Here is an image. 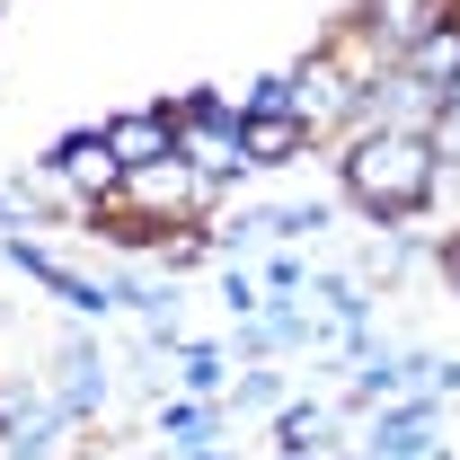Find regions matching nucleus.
Here are the masks:
<instances>
[{
    "label": "nucleus",
    "instance_id": "423d86ee",
    "mask_svg": "<svg viewBox=\"0 0 460 460\" xmlns=\"http://www.w3.org/2000/svg\"><path fill=\"white\" fill-rule=\"evenodd\" d=\"M452 275H460V248H452Z\"/></svg>",
    "mask_w": 460,
    "mask_h": 460
},
{
    "label": "nucleus",
    "instance_id": "7ed1b4c3",
    "mask_svg": "<svg viewBox=\"0 0 460 460\" xmlns=\"http://www.w3.org/2000/svg\"><path fill=\"white\" fill-rule=\"evenodd\" d=\"M301 133H310L301 115H284V107H257L248 124H239V160H292V151H301Z\"/></svg>",
    "mask_w": 460,
    "mask_h": 460
},
{
    "label": "nucleus",
    "instance_id": "f03ea898",
    "mask_svg": "<svg viewBox=\"0 0 460 460\" xmlns=\"http://www.w3.org/2000/svg\"><path fill=\"white\" fill-rule=\"evenodd\" d=\"M98 142H107L115 169H142V160H169V151H177V124H169V115H124V124H107Z\"/></svg>",
    "mask_w": 460,
    "mask_h": 460
},
{
    "label": "nucleus",
    "instance_id": "f257e3e1",
    "mask_svg": "<svg viewBox=\"0 0 460 460\" xmlns=\"http://www.w3.org/2000/svg\"><path fill=\"white\" fill-rule=\"evenodd\" d=\"M345 186L372 204V213H416L425 195H434V142L425 133H372V142H354V160H345Z\"/></svg>",
    "mask_w": 460,
    "mask_h": 460
},
{
    "label": "nucleus",
    "instance_id": "39448f33",
    "mask_svg": "<svg viewBox=\"0 0 460 460\" xmlns=\"http://www.w3.org/2000/svg\"><path fill=\"white\" fill-rule=\"evenodd\" d=\"M62 169H71V177H89V186H98V177H107L115 160H107V142H71V151H62Z\"/></svg>",
    "mask_w": 460,
    "mask_h": 460
},
{
    "label": "nucleus",
    "instance_id": "20e7f679",
    "mask_svg": "<svg viewBox=\"0 0 460 460\" xmlns=\"http://www.w3.org/2000/svg\"><path fill=\"white\" fill-rule=\"evenodd\" d=\"M416 80H443V89L460 80V27H443V36L416 45Z\"/></svg>",
    "mask_w": 460,
    "mask_h": 460
}]
</instances>
